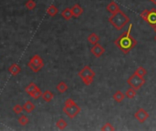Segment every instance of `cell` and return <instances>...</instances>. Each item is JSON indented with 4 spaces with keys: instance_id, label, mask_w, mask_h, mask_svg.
I'll use <instances>...</instances> for the list:
<instances>
[{
    "instance_id": "6da1fadb",
    "label": "cell",
    "mask_w": 156,
    "mask_h": 131,
    "mask_svg": "<svg viewBox=\"0 0 156 131\" xmlns=\"http://www.w3.org/2000/svg\"><path fill=\"white\" fill-rule=\"evenodd\" d=\"M131 28L132 25L130 24L129 28L127 31L123 32L116 40H115V45L116 47L121 50L124 54L129 53L132 48H134V47L137 45V41L135 40V38L131 36Z\"/></svg>"
},
{
    "instance_id": "7a4b0ae2",
    "label": "cell",
    "mask_w": 156,
    "mask_h": 131,
    "mask_svg": "<svg viewBox=\"0 0 156 131\" xmlns=\"http://www.w3.org/2000/svg\"><path fill=\"white\" fill-rule=\"evenodd\" d=\"M109 22L117 30H121L130 22V18L124 12L120 10L114 14H111L109 18Z\"/></svg>"
},
{
    "instance_id": "3957f363",
    "label": "cell",
    "mask_w": 156,
    "mask_h": 131,
    "mask_svg": "<svg viewBox=\"0 0 156 131\" xmlns=\"http://www.w3.org/2000/svg\"><path fill=\"white\" fill-rule=\"evenodd\" d=\"M80 110L81 108L72 98H68L65 101V106L63 107V111L70 118H74L78 114H80Z\"/></svg>"
},
{
    "instance_id": "277c9868",
    "label": "cell",
    "mask_w": 156,
    "mask_h": 131,
    "mask_svg": "<svg viewBox=\"0 0 156 131\" xmlns=\"http://www.w3.org/2000/svg\"><path fill=\"white\" fill-rule=\"evenodd\" d=\"M95 72L89 67L85 66L80 72H79V77L81 78L83 83L86 86H90L93 82V78L95 77Z\"/></svg>"
},
{
    "instance_id": "5b68a950",
    "label": "cell",
    "mask_w": 156,
    "mask_h": 131,
    "mask_svg": "<svg viewBox=\"0 0 156 131\" xmlns=\"http://www.w3.org/2000/svg\"><path fill=\"white\" fill-rule=\"evenodd\" d=\"M28 67H29L33 72H39L44 67V61L39 55H34L28 63Z\"/></svg>"
},
{
    "instance_id": "8992f818",
    "label": "cell",
    "mask_w": 156,
    "mask_h": 131,
    "mask_svg": "<svg viewBox=\"0 0 156 131\" xmlns=\"http://www.w3.org/2000/svg\"><path fill=\"white\" fill-rule=\"evenodd\" d=\"M127 82L132 88H134L135 90H139L145 84V79L143 78V77H140L134 73L129 77Z\"/></svg>"
},
{
    "instance_id": "52a82bcc",
    "label": "cell",
    "mask_w": 156,
    "mask_h": 131,
    "mask_svg": "<svg viewBox=\"0 0 156 131\" xmlns=\"http://www.w3.org/2000/svg\"><path fill=\"white\" fill-rule=\"evenodd\" d=\"M134 116H135V118H136L140 123H143V122H145V121L148 119V117L150 116V115H149V113H148L144 108H140V109L135 113Z\"/></svg>"
},
{
    "instance_id": "ba28073f",
    "label": "cell",
    "mask_w": 156,
    "mask_h": 131,
    "mask_svg": "<svg viewBox=\"0 0 156 131\" xmlns=\"http://www.w3.org/2000/svg\"><path fill=\"white\" fill-rule=\"evenodd\" d=\"M90 52H91L96 57H100L104 54L105 49H104V47H103L101 45H100L99 43H97V44H95V45L93 46V47L90 49Z\"/></svg>"
},
{
    "instance_id": "9c48e42d",
    "label": "cell",
    "mask_w": 156,
    "mask_h": 131,
    "mask_svg": "<svg viewBox=\"0 0 156 131\" xmlns=\"http://www.w3.org/2000/svg\"><path fill=\"white\" fill-rule=\"evenodd\" d=\"M39 87L34 83V82H31L26 88H25V91L27 92V94L29 96V97H31L32 98L34 97V96H35V94H36V92L39 90Z\"/></svg>"
},
{
    "instance_id": "30bf717a",
    "label": "cell",
    "mask_w": 156,
    "mask_h": 131,
    "mask_svg": "<svg viewBox=\"0 0 156 131\" xmlns=\"http://www.w3.org/2000/svg\"><path fill=\"white\" fill-rule=\"evenodd\" d=\"M146 22L151 26L156 25V9L155 8H152L149 11V15H148V18Z\"/></svg>"
},
{
    "instance_id": "8fae6325",
    "label": "cell",
    "mask_w": 156,
    "mask_h": 131,
    "mask_svg": "<svg viewBox=\"0 0 156 131\" xmlns=\"http://www.w3.org/2000/svg\"><path fill=\"white\" fill-rule=\"evenodd\" d=\"M8 72H9L13 77H17V76L21 72V67H20L17 63H14V64H12V65L8 67Z\"/></svg>"
},
{
    "instance_id": "7c38bea8",
    "label": "cell",
    "mask_w": 156,
    "mask_h": 131,
    "mask_svg": "<svg viewBox=\"0 0 156 131\" xmlns=\"http://www.w3.org/2000/svg\"><path fill=\"white\" fill-rule=\"evenodd\" d=\"M71 11L73 14V17L75 18H79L82 15L83 13V8L79 5V4H75L72 8H71Z\"/></svg>"
},
{
    "instance_id": "4fadbf2b",
    "label": "cell",
    "mask_w": 156,
    "mask_h": 131,
    "mask_svg": "<svg viewBox=\"0 0 156 131\" xmlns=\"http://www.w3.org/2000/svg\"><path fill=\"white\" fill-rule=\"evenodd\" d=\"M107 10L108 12H110V14H114L118 11H120V7L118 6L117 3H115L114 1H111L108 6H107Z\"/></svg>"
},
{
    "instance_id": "5bb4252c",
    "label": "cell",
    "mask_w": 156,
    "mask_h": 131,
    "mask_svg": "<svg viewBox=\"0 0 156 131\" xmlns=\"http://www.w3.org/2000/svg\"><path fill=\"white\" fill-rule=\"evenodd\" d=\"M23 109H24V111H26V113L30 114V113H32L33 110L35 109V105L33 104L32 101L29 100V101H27V102L23 105Z\"/></svg>"
},
{
    "instance_id": "9a60e30c",
    "label": "cell",
    "mask_w": 156,
    "mask_h": 131,
    "mask_svg": "<svg viewBox=\"0 0 156 131\" xmlns=\"http://www.w3.org/2000/svg\"><path fill=\"white\" fill-rule=\"evenodd\" d=\"M41 97L43 98V100H44L45 102L49 103V102H50V101L53 99V97H54V94H53L50 90H46L44 93H42Z\"/></svg>"
},
{
    "instance_id": "2e32d148",
    "label": "cell",
    "mask_w": 156,
    "mask_h": 131,
    "mask_svg": "<svg viewBox=\"0 0 156 131\" xmlns=\"http://www.w3.org/2000/svg\"><path fill=\"white\" fill-rule=\"evenodd\" d=\"M61 16L65 20H70L72 18L73 14L71 11V8H65L62 12H61Z\"/></svg>"
},
{
    "instance_id": "e0dca14e",
    "label": "cell",
    "mask_w": 156,
    "mask_h": 131,
    "mask_svg": "<svg viewBox=\"0 0 156 131\" xmlns=\"http://www.w3.org/2000/svg\"><path fill=\"white\" fill-rule=\"evenodd\" d=\"M59 13V9L55 5H50L47 9V14L50 17H55Z\"/></svg>"
},
{
    "instance_id": "ac0fdd59",
    "label": "cell",
    "mask_w": 156,
    "mask_h": 131,
    "mask_svg": "<svg viewBox=\"0 0 156 131\" xmlns=\"http://www.w3.org/2000/svg\"><path fill=\"white\" fill-rule=\"evenodd\" d=\"M88 41H89V43H90L91 45H95V44L99 43V41H100V37H99L97 34L92 33V34H90V35L88 37Z\"/></svg>"
},
{
    "instance_id": "d6986e66",
    "label": "cell",
    "mask_w": 156,
    "mask_h": 131,
    "mask_svg": "<svg viewBox=\"0 0 156 131\" xmlns=\"http://www.w3.org/2000/svg\"><path fill=\"white\" fill-rule=\"evenodd\" d=\"M69 87L68 85L64 82V81H60L58 85H57V90L59 92V93H65L67 90H68Z\"/></svg>"
},
{
    "instance_id": "ffe728a7",
    "label": "cell",
    "mask_w": 156,
    "mask_h": 131,
    "mask_svg": "<svg viewBox=\"0 0 156 131\" xmlns=\"http://www.w3.org/2000/svg\"><path fill=\"white\" fill-rule=\"evenodd\" d=\"M124 97H125V95L121 92V91H117V92H115V94L113 95V99L116 101V102H118V103H120V102H122L123 101V99H124Z\"/></svg>"
},
{
    "instance_id": "44dd1931",
    "label": "cell",
    "mask_w": 156,
    "mask_h": 131,
    "mask_svg": "<svg viewBox=\"0 0 156 131\" xmlns=\"http://www.w3.org/2000/svg\"><path fill=\"white\" fill-rule=\"evenodd\" d=\"M56 126H57V127L59 128V129H60V130H63V129H65L66 127H67V126H68V123L63 119V118H60V119H59L58 121H57V123H56Z\"/></svg>"
},
{
    "instance_id": "7402d4cb",
    "label": "cell",
    "mask_w": 156,
    "mask_h": 131,
    "mask_svg": "<svg viewBox=\"0 0 156 131\" xmlns=\"http://www.w3.org/2000/svg\"><path fill=\"white\" fill-rule=\"evenodd\" d=\"M136 95H137L136 90H135L134 88H132V87H131V88H129V89L126 91V93H125V97H127V98H129V99L134 98Z\"/></svg>"
},
{
    "instance_id": "603a6c76",
    "label": "cell",
    "mask_w": 156,
    "mask_h": 131,
    "mask_svg": "<svg viewBox=\"0 0 156 131\" xmlns=\"http://www.w3.org/2000/svg\"><path fill=\"white\" fill-rule=\"evenodd\" d=\"M36 2L34 1V0H28V1L26 2V4H25V7H26V8L28 9V10H33L35 8H36Z\"/></svg>"
},
{
    "instance_id": "cb8c5ba5",
    "label": "cell",
    "mask_w": 156,
    "mask_h": 131,
    "mask_svg": "<svg viewBox=\"0 0 156 131\" xmlns=\"http://www.w3.org/2000/svg\"><path fill=\"white\" fill-rule=\"evenodd\" d=\"M29 117H28L26 115H21V116L19 117V123L21 126H26V125L29 124Z\"/></svg>"
},
{
    "instance_id": "d4e9b609",
    "label": "cell",
    "mask_w": 156,
    "mask_h": 131,
    "mask_svg": "<svg viewBox=\"0 0 156 131\" xmlns=\"http://www.w3.org/2000/svg\"><path fill=\"white\" fill-rule=\"evenodd\" d=\"M135 74H137L138 76H140V77H144V76H146V74H147V71H146V69L143 67H139L136 70H135V72H134Z\"/></svg>"
},
{
    "instance_id": "484cf974",
    "label": "cell",
    "mask_w": 156,
    "mask_h": 131,
    "mask_svg": "<svg viewBox=\"0 0 156 131\" xmlns=\"http://www.w3.org/2000/svg\"><path fill=\"white\" fill-rule=\"evenodd\" d=\"M100 130H102V131H112V130H115V128L110 123H105L102 126V127L100 128Z\"/></svg>"
},
{
    "instance_id": "4316f807",
    "label": "cell",
    "mask_w": 156,
    "mask_h": 131,
    "mask_svg": "<svg viewBox=\"0 0 156 131\" xmlns=\"http://www.w3.org/2000/svg\"><path fill=\"white\" fill-rule=\"evenodd\" d=\"M23 110H24V109H23V106H21V105H19V104L15 105L14 107H13V111H14V113L17 114V115L21 114V112H22Z\"/></svg>"
},
{
    "instance_id": "83f0119b",
    "label": "cell",
    "mask_w": 156,
    "mask_h": 131,
    "mask_svg": "<svg viewBox=\"0 0 156 131\" xmlns=\"http://www.w3.org/2000/svg\"><path fill=\"white\" fill-rule=\"evenodd\" d=\"M148 15H149V10H148V9H145V10H143V11L141 12V18L143 20L147 21Z\"/></svg>"
},
{
    "instance_id": "f1b7e54d",
    "label": "cell",
    "mask_w": 156,
    "mask_h": 131,
    "mask_svg": "<svg viewBox=\"0 0 156 131\" xmlns=\"http://www.w3.org/2000/svg\"><path fill=\"white\" fill-rule=\"evenodd\" d=\"M41 96H42V91L40 90V88H39V90L36 92V94H35V96H34L33 98L37 100V99H39V97H41Z\"/></svg>"
},
{
    "instance_id": "f546056e",
    "label": "cell",
    "mask_w": 156,
    "mask_h": 131,
    "mask_svg": "<svg viewBox=\"0 0 156 131\" xmlns=\"http://www.w3.org/2000/svg\"><path fill=\"white\" fill-rule=\"evenodd\" d=\"M151 27H152V28H153L154 32L156 33V25H153V26H151Z\"/></svg>"
},
{
    "instance_id": "4dcf8cb0",
    "label": "cell",
    "mask_w": 156,
    "mask_h": 131,
    "mask_svg": "<svg viewBox=\"0 0 156 131\" xmlns=\"http://www.w3.org/2000/svg\"><path fill=\"white\" fill-rule=\"evenodd\" d=\"M151 1L154 5H156V0H151Z\"/></svg>"
},
{
    "instance_id": "1f68e13d",
    "label": "cell",
    "mask_w": 156,
    "mask_h": 131,
    "mask_svg": "<svg viewBox=\"0 0 156 131\" xmlns=\"http://www.w3.org/2000/svg\"><path fill=\"white\" fill-rule=\"evenodd\" d=\"M154 39H155V41H156V36H155V38H154Z\"/></svg>"
}]
</instances>
